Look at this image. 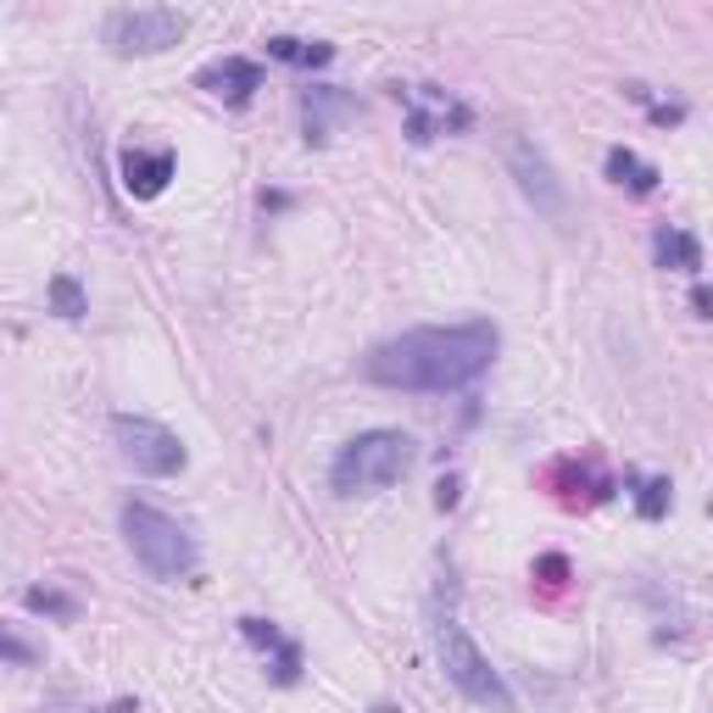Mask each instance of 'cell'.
<instances>
[{
	"instance_id": "obj_1",
	"label": "cell",
	"mask_w": 713,
	"mask_h": 713,
	"mask_svg": "<svg viewBox=\"0 0 713 713\" xmlns=\"http://www.w3.org/2000/svg\"><path fill=\"white\" fill-rule=\"evenodd\" d=\"M496 323H440V329H407L369 351L363 374L391 391H463L496 363Z\"/></svg>"
},
{
	"instance_id": "obj_2",
	"label": "cell",
	"mask_w": 713,
	"mask_h": 713,
	"mask_svg": "<svg viewBox=\"0 0 713 713\" xmlns=\"http://www.w3.org/2000/svg\"><path fill=\"white\" fill-rule=\"evenodd\" d=\"M407 469H413V440L402 429H369V435L340 446V458L329 469V485L340 496H369V491L396 485Z\"/></svg>"
},
{
	"instance_id": "obj_3",
	"label": "cell",
	"mask_w": 713,
	"mask_h": 713,
	"mask_svg": "<svg viewBox=\"0 0 713 713\" xmlns=\"http://www.w3.org/2000/svg\"><path fill=\"white\" fill-rule=\"evenodd\" d=\"M123 541L134 547L145 574H156V580H190L196 574L190 529L178 518H167L162 507H151V502H123Z\"/></svg>"
},
{
	"instance_id": "obj_4",
	"label": "cell",
	"mask_w": 713,
	"mask_h": 713,
	"mask_svg": "<svg viewBox=\"0 0 713 713\" xmlns=\"http://www.w3.org/2000/svg\"><path fill=\"white\" fill-rule=\"evenodd\" d=\"M435 647H440V669H446V680H452L474 707H485V713H518V696L507 691V680L491 669V658L474 647V636L463 630L458 618H446L440 630H435Z\"/></svg>"
},
{
	"instance_id": "obj_5",
	"label": "cell",
	"mask_w": 713,
	"mask_h": 713,
	"mask_svg": "<svg viewBox=\"0 0 713 713\" xmlns=\"http://www.w3.org/2000/svg\"><path fill=\"white\" fill-rule=\"evenodd\" d=\"M112 435H118V446H123V458H129L140 474H151V480H167V474H178V469L190 463L185 440H178L167 424H156V418L118 413V418H112Z\"/></svg>"
},
{
	"instance_id": "obj_6",
	"label": "cell",
	"mask_w": 713,
	"mask_h": 713,
	"mask_svg": "<svg viewBox=\"0 0 713 713\" xmlns=\"http://www.w3.org/2000/svg\"><path fill=\"white\" fill-rule=\"evenodd\" d=\"M107 45L118 56H156L167 45L185 40V12H173V7H123L107 18Z\"/></svg>"
},
{
	"instance_id": "obj_7",
	"label": "cell",
	"mask_w": 713,
	"mask_h": 713,
	"mask_svg": "<svg viewBox=\"0 0 713 713\" xmlns=\"http://www.w3.org/2000/svg\"><path fill=\"white\" fill-rule=\"evenodd\" d=\"M507 167H513L518 190H524V201H529L535 212H541L547 223H569V190H563V178L552 173V162H547L541 145L524 140V134H513V140H507Z\"/></svg>"
},
{
	"instance_id": "obj_8",
	"label": "cell",
	"mask_w": 713,
	"mask_h": 713,
	"mask_svg": "<svg viewBox=\"0 0 713 713\" xmlns=\"http://www.w3.org/2000/svg\"><path fill=\"white\" fill-rule=\"evenodd\" d=\"M301 118H307V145H329V134L345 118H356V101L345 96V89H334V84H312L301 96Z\"/></svg>"
},
{
	"instance_id": "obj_9",
	"label": "cell",
	"mask_w": 713,
	"mask_h": 713,
	"mask_svg": "<svg viewBox=\"0 0 713 713\" xmlns=\"http://www.w3.org/2000/svg\"><path fill=\"white\" fill-rule=\"evenodd\" d=\"M424 101H429V107H413V118H407V140H413V145H429V140L446 134V129H469V107L452 101L446 89L424 84Z\"/></svg>"
},
{
	"instance_id": "obj_10",
	"label": "cell",
	"mask_w": 713,
	"mask_h": 713,
	"mask_svg": "<svg viewBox=\"0 0 713 713\" xmlns=\"http://www.w3.org/2000/svg\"><path fill=\"white\" fill-rule=\"evenodd\" d=\"M118 173H123V190L134 201H156L173 178V151H123Z\"/></svg>"
},
{
	"instance_id": "obj_11",
	"label": "cell",
	"mask_w": 713,
	"mask_h": 713,
	"mask_svg": "<svg viewBox=\"0 0 713 713\" xmlns=\"http://www.w3.org/2000/svg\"><path fill=\"white\" fill-rule=\"evenodd\" d=\"M201 89H212V96L229 101V107H245L251 89H262V67L245 62V56H229V62H218V67L201 73Z\"/></svg>"
},
{
	"instance_id": "obj_12",
	"label": "cell",
	"mask_w": 713,
	"mask_h": 713,
	"mask_svg": "<svg viewBox=\"0 0 713 713\" xmlns=\"http://www.w3.org/2000/svg\"><path fill=\"white\" fill-rule=\"evenodd\" d=\"M607 178H613V185H624V190H636V196H652V190H658V167L641 162L630 145H613V151H607Z\"/></svg>"
},
{
	"instance_id": "obj_13",
	"label": "cell",
	"mask_w": 713,
	"mask_h": 713,
	"mask_svg": "<svg viewBox=\"0 0 713 713\" xmlns=\"http://www.w3.org/2000/svg\"><path fill=\"white\" fill-rule=\"evenodd\" d=\"M658 267L696 274V267H702V240L691 229H658Z\"/></svg>"
},
{
	"instance_id": "obj_14",
	"label": "cell",
	"mask_w": 713,
	"mask_h": 713,
	"mask_svg": "<svg viewBox=\"0 0 713 713\" xmlns=\"http://www.w3.org/2000/svg\"><path fill=\"white\" fill-rule=\"evenodd\" d=\"M267 56H274V62H290V67H329V62H334V45L279 34V40H267Z\"/></svg>"
},
{
	"instance_id": "obj_15",
	"label": "cell",
	"mask_w": 713,
	"mask_h": 713,
	"mask_svg": "<svg viewBox=\"0 0 713 713\" xmlns=\"http://www.w3.org/2000/svg\"><path fill=\"white\" fill-rule=\"evenodd\" d=\"M51 312H56V318H67V323H78V318L89 312L84 285H78L73 274H56V279H51Z\"/></svg>"
},
{
	"instance_id": "obj_16",
	"label": "cell",
	"mask_w": 713,
	"mask_h": 713,
	"mask_svg": "<svg viewBox=\"0 0 713 713\" xmlns=\"http://www.w3.org/2000/svg\"><path fill=\"white\" fill-rule=\"evenodd\" d=\"M669 502H674L669 480H647V485H641V496H636V513H641V518H663V513H669Z\"/></svg>"
},
{
	"instance_id": "obj_17",
	"label": "cell",
	"mask_w": 713,
	"mask_h": 713,
	"mask_svg": "<svg viewBox=\"0 0 713 713\" xmlns=\"http://www.w3.org/2000/svg\"><path fill=\"white\" fill-rule=\"evenodd\" d=\"M34 613H56V618H73V596H62V591H45V585H34L29 596H23Z\"/></svg>"
},
{
	"instance_id": "obj_18",
	"label": "cell",
	"mask_w": 713,
	"mask_h": 713,
	"mask_svg": "<svg viewBox=\"0 0 713 713\" xmlns=\"http://www.w3.org/2000/svg\"><path fill=\"white\" fill-rule=\"evenodd\" d=\"M458 496H463V485H458V474H446V480L435 485V507H440V513H452V507H458Z\"/></svg>"
},
{
	"instance_id": "obj_19",
	"label": "cell",
	"mask_w": 713,
	"mask_h": 713,
	"mask_svg": "<svg viewBox=\"0 0 713 713\" xmlns=\"http://www.w3.org/2000/svg\"><path fill=\"white\" fill-rule=\"evenodd\" d=\"M691 307H696V318H713V290L696 285V290H691Z\"/></svg>"
},
{
	"instance_id": "obj_20",
	"label": "cell",
	"mask_w": 713,
	"mask_h": 713,
	"mask_svg": "<svg viewBox=\"0 0 713 713\" xmlns=\"http://www.w3.org/2000/svg\"><path fill=\"white\" fill-rule=\"evenodd\" d=\"M541 574L558 585V580H563V558H541Z\"/></svg>"
},
{
	"instance_id": "obj_21",
	"label": "cell",
	"mask_w": 713,
	"mask_h": 713,
	"mask_svg": "<svg viewBox=\"0 0 713 713\" xmlns=\"http://www.w3.org/2000/svg\"><path fill=\"white\" fill-rule=\"evenodd\" d=\"M96 713H134V702H112V707H96Z\"/></svg>"
}]
</instances>
